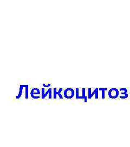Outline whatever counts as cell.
<instances>
[{
    "label": "cell",
    "mask_w": 130,
    "mask_h": 147,
    "mask_svg": "<svg viewBox=\"0 0 130 147\" xmlns=\"http://www.w3.org/2000/svg\"><path fill=\"white\" fill-rule=\"evenodd\" d=\"M98 98V89L97 88V90L95 92V98L97 99Z\"/></svg>",
    "instance_id": "12"
},
{
    "label": "cell",
    "mask_w": 130,
    "mask_h": 147,
    "mask_svg": "<svg viewBox=\"0 0 130 147\" xmlns=\"http://www.w3.org/2000/svg\"><path fill=\"white\" fill-rule=\"evenodd\" d=\"M119 95V90L116 88H111L109 91V98L115 99L118 98Z\"/></svg>",
    "instance_id": "3"
},
{
    "label": "cell",
    "mask_w": 130,
    "mask_h": 147,
    "mask_svg": "<svg viewBox=\"0 0 130 147\" xmlns=\"http://www.w3.org/2000/svg\"><path fill=\"white\" fill-rule=\"evenodd\" d=\"M86 89L85 88H83L82 89V90H81V92H82V97H83V99H85V102L87 101V98L86 95Z\"/></svg>",
    "instance_id": "9"
},
{
    "label": "cell",
    "mask_w": 130,
    "mask_h": 147,
    "mask_svg": "<svg viewBox=\"0 0 130 147\" xmlns=\"http://www.w3.org/2000/svg\"><path fill=\"white\" fill-rule=\"evenodd\" d=\"M26 87V85H23V84H21L20 86V88H19V94L16 96V99H19L21 98V96L22 95V93H23V89L24 87Z\"/></svg>",
    "instance_id": "6"
},
{
    "label": "cell",
    "mask_w": 130,
    "mask_h": 147,
    "mask_svg": "<svg viewBox=\"0 0 130 147\" xmlns=\"http://www.w3.org/2000/svg\"><path fill=\"white\" fill-rule=\"evenodd\" d=\"M51 86V84H43V86L44 87H45V88L49 87H50Z\"/></svg>",
    "instance_id": "11"
},
{
    "label": "cell",
    "mask_w": 130,
    "mask_h": 147,
    "mask_svg": "<svg viewBox=\"0 0 130 147\" xmlns=\"http://www.w3.org/2000/svg\"><path fill=\"white\" fill-rule=\"evenodd\" d=\"M57 88L53 89V98H54V99H57V96H59V97L60 99H63V95H61V92L63 90V88H59L58 91H57Z\"/></svg>",
    "instance_id": "5"
},
{
    "label": "cell",
    "mask_w": 130,
    "mask_h": 147,
    "mask_svg": "<svg viewBox=\"0 0 130 147\" xmlns=\"http://www.w3.org/2000/svg\"><path fill=\"white\" fill-rule=\"evenodd\" d=\"M75 98L76 99H83L82 97H81L79 95V88H77L75 89Z\"/></svg>",
    "instance_id": "8"
},
{
    "label": "cell",
    "mask_w": 130,
    "mask_h": 147,
    "mask_svg": "<svg viewBox=\"0 0 130 147\" xmlns=\"http://www.w3.org/2000/svg\"><path fill=\"white\" fill-rule=\"evenodd\" d=\"M75 95V90L72 88H68L63 91V96L67 99H72Z\"/></svg>",
    "instance_id": "1"
},
{
    "label": "cell",
    "mask_w": 130,
    "mask_h": 147,
    "mask_svg": "<svg viewBox=\"0 0 130 147\" xmlns=\"http://www.w3.org/2000/svg\"><path fill=\"white\" fill-rule=\"evenodd\" d=\"M25 98L26 99H28L29 98L28 95V85H26L25 87Z\"/></svg>",
    "instance_id": "10"
},
{
    "label": "cell",
    "mask_w": 130,
    "mask_h": 147,
    "mask_svg": "<svg viewBox=\"0 0 130 147\" xmlns=\"http://www.w3.org/2000/svg\"><path fill=\"white\" fill-rule=\"evenodd\" d=\"M52 89L51 88L48 89L46 92H45V89L42 88L41 89L42 99H45L46 97L47 96H48V99H51L52 98Z\"/></svg>",
    "instance_id": "2"
},
{
    "label": "cell",
    "mask_w": 130,
    "mask_h": 147,
    "mask_svg": "<svg viewBox=\"0 0 130 147\" xmlns=\"http://www.w3.org/2000/svg\"><path fill=\"white\" fill-rule=\"evenodd\" d=\"M96 90H97V88L95 89L93 92H92V89L91 88H89L88 89V98H89V99H91L93 97L94 95L95 94Z\"/></svg>",
    "instance_id": "7"
},
{
    "label": "cell",
    "mask_w": 130,
    "mask_h": 147,
    "mask_svg": "<svg viewBox=\"0 0 130 147\" xmlns=\"http://www.w3.org/2000/svg\"><path fill=\"white\" fill-rule=\"evenodd\" d=\"M40 89L38 88H33L31 89V98L34 99H38L40 98Z\"/></svg>",
    "instance_id": "4"
}]
</instances>
